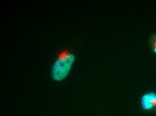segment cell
Segmentation results:
<instances>
[{"mask_svg":"<svg viewBox=\"0 0 156 116\" xmlns=\"http://www.w3.org/2000/svg\"><path fill=\"white\" fill-rule=\"evenodd\" d=\"M74 50L66 47L57 53L51 68V76L55 82L62 81L70 74L76 61Z\"/></svg>","mask_w":156,"mask_h":116,"instance_id":"obj_1","label":"cell"},{"mask_svg":"<svg viewBox=\"0 0 156 116\" xmlns=\"http://www.w3.org/2000/svg\"><path fill=\"white\" fill-rule=\"evenodd\" d=\"M140 105L142 109L148 113H156V92L148 91L141 96Z\"/></svg>","mask_w":156,"mask_h":116,"instance_id":"obj_2","label":"cell"},{"mask_svg":"<svg viewBox=\"0 0 156 116\" xmlns=\"http://www.w3.org/2000/svg\"><path fill=\"white\" fill-rule=\"evenodd\" d=\"M148 43L151 51L156 55V33L150 35L148 38Z\"/></svg>","mask_w":156,"mask_h":116,"instance_id":"obj_3","label":"cell"}]
</instances>
